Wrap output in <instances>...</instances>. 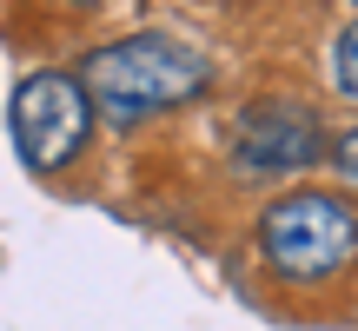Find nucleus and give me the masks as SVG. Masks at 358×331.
<instances>
[{
	"mask_svg": "<svg viewBox=\"0 0 358 331\" xmlns=\"http://www.w3.org/2000/svg\"><path fill=\"white\" fill-rule=\"evenodd\" d=\"M332 87H338L345 106H358V20L332 40Z\"/></svg>",
	"mask_w": 358,
	"mask_h": 331,
	"instance_id": "5",
	"label": "nucleus"
},
{
	"mask_svg": "<svg viewBox=\"0 0 358 331\" xmlns=\"http://www.w3.org/2000/svg\"><path fill=\"white\" fill-rule=\"evenodd\" d=\"M93 133V100L87 80L73 73H34L13 87V146L34 172H60V166L80 159Z\"/></svg>",
	"mask_w": 358,
	"mask_h": 331,
	"instance_id": "3",
	"label": "nucleus"
},
{
	"mask_svg": "<svg viewBox=\"0 0 358 331\" xmlns=\"http://www.w3.org/2000/svg\"><path fill=\"white\" fill-rule=\"evenodd\" d=\"M332 166H338V179L358 192V126L345 133V140H332Z\"/></svg>",
	"mask_w": 358,
	"mask_h": 331,
	"instance_id": "6",
	"label": "nucleus"
},
{
	"mask_svg": "<svg viewBox=\"0 0 358 331\" xmlns=\"http://www.w3.org/2000/svg\"><path fill=\"white\" fill-rule=\"evenodd\" d=\"M206 80H213V66L192 47H179L166 34H127L87 60V100H93V113L133 126V119L159 113V106L206 93Z\"/></svg>",
	"mask_w": 358,
	"mask_h": 331,
	"instance_id": "1",
	"label": "nucleus"
},
{
	"mask_svg": "<svg viewBox=\"0 0 358 331\" xmlns=\"http://www.w3.org/2000/svg\"><path fill=\"white\" fill-rule=\"evenodd\" d=\"M319 153H325L319 113L299 100H259L232 126V166L245 179H292L306 166H319Z\"/></svg>",
	"mask_w": 358,
	"mask_h": 331,
	"instance_id": "4",
	"label": "nucleus"
},
{
	"mask_svg": "<svg viewBox=\"0 0 358 331\" xmlns=\"http://www.w3.org/2000/svg\"><path fill=\"white\" fill-rule=\"evenodd\" d=\"M259 252L292 285L338 279L358 258V205L345 192H325V186L279 192V199L259 212Z\"/></svg>",
	"mask_w": 358,
	"mask_h": 331,
	"instance_id": "2",
	"label": "nucleus"
}]
</instances>
